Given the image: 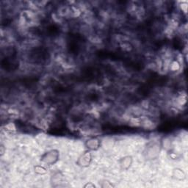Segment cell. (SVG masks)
<instances>
[{"instance_id":"obj_1","label":"cell","mask_w":188,"mask_h":188,"mask_svg":"<svg viewBox=\"0 0 188 188\" xmlns=\"http://www.w3.org/2000/svg\"><path fill=\"white\" fill-rule=\"evenodd\" d=\"M60 157V153L58 150L52 149L44 153L40 157V162L48 166H53L57 163Z\"/></svg>"},{"instance_id":"obj_2","label":"cell","mask_w":188,"mask_h":188,"mask_svg":"<svg viewBox=\"0 0 188 188\" xmlns=\"http://www.w3.org/2000/svg\"><path fill=\"white\" fill-rule=\"evenodd\" d=\"M91 162H92L91 151L87 150V151L83 152L79 157L77 161H76V164L81 168H87V167L90 166Z\"/></svg>"},{"instance_id":"obj_3","label":"cell","mask_w":188,"mask_h":188,"mask_svg":"<svg viewBox=\"0 0 188 188\" xmlns=\"http://www.w3.org/2000/svg\"><path fill=\"white\" fill-rule=\"evenodd\" d=\"M85 145L87 150L89 151H96L101 146V140L97 137H91L85 141Z\"/></svg>"},{"instance_id":"obj_4","label":"cell","mask_w":188,"mask_h":188,"mask_svg":"<svg viewBox=\"0 0 188 188\" xmlns=\"http://www.w3.org/2000/svg\"><path fill=\"white\" fill-rule=\"evenodd\" d=\"M132 163H133V158L132 156L124 157L119 161L121 168L123 170H128L132 166Z\"/></svg>"},{"instance_id":"obj_5","label":"cell","mask_w":188,"mask_h":188,"mask_svg":"<svg viewBox=\"0 0 188 188\" xmlns=\"http://www.w3.org/2000/svg\"><path fill=\"white\" fill-rule=\"evenodd\" d=\"M173 177L176 180L182 181L186 178V175L182 170L179 169V168H176L173 171Z\"/></svg>"},{"instance_id":"obj_6","label":"cell","mask_w":188,"mask_h":188,"mask_svg":"<svg viewBox=\"0 0 188 188\" xmlns=\"http://www.w3.org/2000/svg\"><path fill=\"white\" fill-rule=\"evenodd\" d=\"M34 171L38 175H45L47 174V170L41 166H36L34 167Z\"/></svg>"},{"instance_id":"obj_7","label":"cell","mask_w":188,"mask_h":188,"mask_svg":"<svg viewBox=\"0 0 188 188\" xmlns=\"http://www.w3.org/2000/svg\"><path fill=\"white\" fill-rule=\"evenodd\" d=\"M62 179H63V175L59 172L56 173L54 176H52V183H53V184H59V183H61L60 181H62Z\"/></svg>"},{"instance_id":"obj_8","label":"cell","mask_w":188,"mask_h":188,"mask_svg":"<svg viewBox=\"0 0 188 188\" xmlns=\"http://www.w3.org/2000/svg\"><path fill=\"white\" fill-rule=\"evenodd\" d=\"M101 187H114L111 182H109L107 181H104V182H101Z\"/></svg>"},{"instance_id":"obj_9","label":"cell","mask_w":188,"mask_h":188,"mask_svg":"<svg viewBox=\"0 0 188 188\" xmlns=\"http://www.w3.org/2000/svg\"><path fill=\"white\" fill-rule=\"evenodd\" d=\"M84 187H88V188H94V187H96V185L94 184H92L91 182H89V183H87V184H85V185H84Z\"/></svg>"},{"instance_id":"obj_10","label":"cell","mask_w":188,"mask_h":188,"mask_svg":"<svg viewBox=\"0 0 188 188\" xmlns=\"http://www.w3.org/2000/svg\"><path fill=\"white\" fill-rule=\"evenodd\" d=\"M0 151H1V156H2L4 153V145H1V147H0Z\"/></svg>"}]
</instances>
